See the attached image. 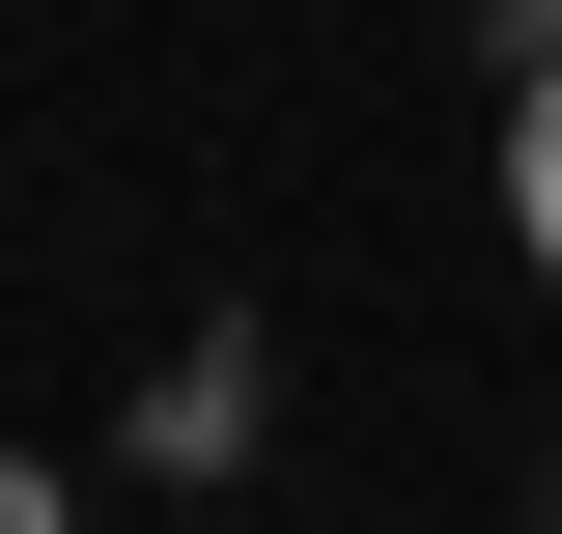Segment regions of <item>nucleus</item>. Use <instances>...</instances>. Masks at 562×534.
<instances>
[{"label":"nucleus","instance_id":"nucleus-1","mask_svg":"<svg viewBox=\"0 0 562 534\" xmlns=\"http://www.w3.org/2000/svg\"><path fill=\"white\" fill-rule=\"evenodd\" d=\"M506 225H535V281H562V29L506 57Z\"/></svg>","mask_w":562,"mask_h":534}]
</instances>
